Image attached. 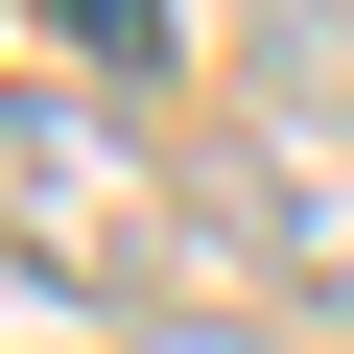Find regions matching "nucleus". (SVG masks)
Here are the masks:
<instances>
[{
	"label": "nucleus",
	"instance_id": "4",
	"mask_svg": "<svg viewBox=\"0 0 354 354\" xmlns=\"http://www.w3.org/2000/svg\"><path fill=\"white\" fill-rule=\"evenodd\" d=\"M118 354H283V330H236V307H142Z\"/></svg>",
	"mask_w": 354,
	"mask_h": 354
},
{
	"label": "nucleus",
	"instance_id": "1",
	"mask_svg": "<svg viewBox=\"0 0 354 354\" xmlns=\"http://www.w3.org/2000/svg\"><path fill=\"white\" fill-rule=\"evenodd\" d=\"M0 260H24V283H118L142 260V165H118L95 95H24V71H0Z\"/></svg>",
	"mask_w": 354,
	"mask_h": 354
},
{
	"label": "nucleus",
	"instance_id": "3",
	"mask_svg": "<svg viewBox=\"0 0 354 354\" xmlns=\"http://www.w3.org/2000/svg\"><path fill=\"white\" fill-rule=\"evenodd\" d=\"M24 24H48L71 95H165V71H189V24H165V0H24Z\"/></svg>",
	"mask_w": 354,
	"mask_h": 354
},
{
	"label": "nucleus",
	"instance_id": "2",
	"mask_svg": "<svg viewBox=\"0 0 354 354\" xmlns=\"http://www.w3.org/2000/svg\"><path fill=\"white\" fill-rule=\"evenodd\" d=\"M189 213H213V260H236V283H283V307H330V283H354V236H330V189H307L283 142H213V189H189Z\"/></svg>",
	"mask_w": 354,
	"mask_h": 354
}]
</instances>
